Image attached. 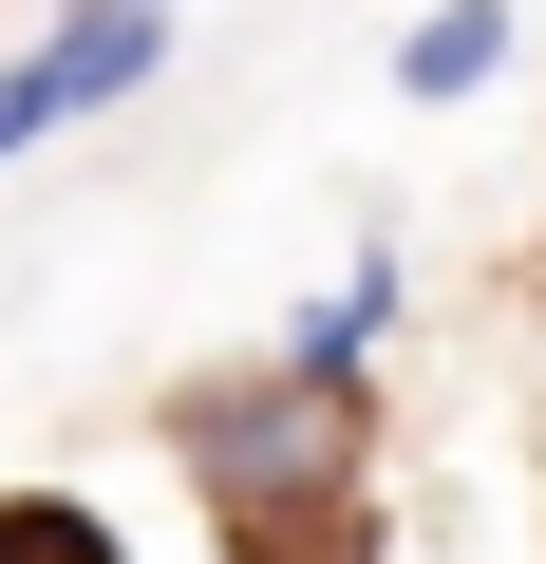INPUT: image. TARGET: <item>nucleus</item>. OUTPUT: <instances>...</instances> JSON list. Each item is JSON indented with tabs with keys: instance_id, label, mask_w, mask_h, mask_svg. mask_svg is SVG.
I'll return each mask as SVG.
<instances>
[{
	"instance_id": "5",
	"label": "nucleus",
	"mask_w": 546,
	"mask_h": 564,
	"mask_svg": "<svg viewBox=\"0 0 546 564\" xmlns=\"http://www.w3.org/2000/svg\"><path fill=\"white\" fill-rule=\"evenodd\" d=\"M0 564H114V527H95V508H57V489H39V508H0Z\"/></svg>"
},
{
	"instance_id": "3",
	"label": "nucleus",
	"mask_w": 546,
	"mask_h": 564,
	"mask_svg": "<svg viewBox=\"0 0 546 564\" xmlns=\"http://www.w3.org/2000/svg\"><path fill=\"white\" fill-rule=\"evenodd\" d=\"M377 321H396V263H358L340 302H302V339H283V358H302V377H358V339H377Z\"/></svg>"
},
{
	"instance_id": "1",
	"label": "nucleus",
	"mask_w": 546,
	"mask_h": 564,
	"mask_svg": "<svg viewBox=\"0 0 546 564\" xmlns=\"http://www.w3.org/2000/svg\"><path fill=\"white\" fill-rule=\"evenodd\" d=\"M170 452H189V489L226 508L245 564H377V414H358V377H302V358L189 377Z\"/></svg>"
},
{
	"instance_id": "2",
	"label": "nucleus",
	"mask_w": 546,
	"mask_h": 564,
	"mask_svg": "<svg viewBox=\"0 0 546 564\" xmlns=\"http://www.w3.org/2000/svg\"><path fill=\"white\" fill-rule=\"evenodd\" d=\"M490 57H508V0H452V20H415V39H396V95H471Z\"/></svg>"
},
{
	"instance_id": "4",
	"label": "nucleus",
	"mask_w": 546,
	"mask_h": 564,
	"mask_svg": "<svg viewBox=\"0 0 546 564\" xmlns=\"http://www.w3.org/2000/svg\"><path fill=\"white\" fill-rule=\"evenodd\" d=\"M57 113H76V76H57V39H39V57H0V170H20V151H39Z\"/></svg>"
}]
</instances>
